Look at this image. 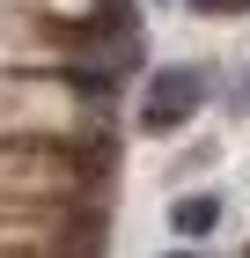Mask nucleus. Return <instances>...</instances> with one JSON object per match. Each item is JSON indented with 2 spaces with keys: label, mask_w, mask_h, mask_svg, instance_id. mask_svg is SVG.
I'll return each mask as SVG.
<instances>
[{
  "label": "nucleus",
  "mask_w": 250,
  "mask_h": 258,
  "mask_svg": "<svg viewBox=\"0 0 250 258\" xmlns=\"http://www.w3.org/2000/svg\"><path fill=\"white\" fill-rule=\"evenodd\" d=\"M162 258H206V251H162Z\"/></svg>",
  "instance_id": "4"
},
{
  "label": "nucleus",
  "mask_w": 250,
  "mask_h": 258,
  "mask_svg": "<svg viewBox=\"0 0 250 258\" xmlns=\"http://www.w3.org/2000/svg\"><path fill=\"white\" fill-rule=\"evenodd\" d=\"M213 229H221V199L213 192H177L170 199V236L177 243H206Z\"/></svg>",
  "instance_id": "2"
},
{
  "label": "nucleus",
  "mask_w": 250,
  "mask_h": 258,
  "mask_svg": "<svg viewBox=\"0 0 250 258\" xmlns=\"http://www.w3.org/2000/svg\"><path fill=\"white\" fill-rule=\"evenodd\" d=\"M235 103H243V111H250V74H243V96H235Z\"/></svg>",
  "instance_id": "5"
},
{
  "label": "nucleus",
  "mask_w": 250,
  "mask_h": 258,
  "mask_svg": "<svg viewBox=\"0 0 250 258\" xmlns=\"http://www.w3.org/2000/svg\"><path fill=\"white\" fill-rule=\"evenodd\" d=\"M206 96H213V74H206V67H154V74H147V96H140V125H147V133H170V125H184Z\"/></svg>",
  "instance_id": "1"
},
{
  "label": "nucleus",
  "mask_w": 250,
  "mask_h": 258,
  "mask_svg": "<svg viewBox=\"0 0 250 258\" xmlns=\"http://www.w3.org/2000/svg\"><path fill=\"white\" fill-rule=\"evenodd\" d=\"M235 8H250V0H192V15H235Z\"/></svg>",
  "instance_id": "3"
}]
</instances>
